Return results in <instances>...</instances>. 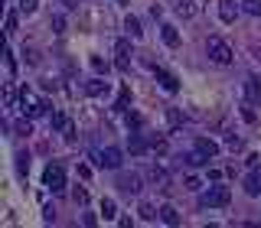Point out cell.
Instances as JSON below:
<instances>
[{"instance_id":"1","label":"cell","mask_w":261,"mask_h":228,"mask_svg":"<svg viewBox=\"0 0 261 228\" xmlns=\"http://www.w3.org/2000/svg\"><path fill=\"white\" fill-rule=\"evenodd\" d=\"M206 52H209V59H212L215 65H229L232 59H235V55H232V49H229V43L222 40V36H209Z\"/></svg>"},{"instance_id":"2","label":"cell","mask_w":261,"mask_h":228,"mask_svg":"<svg viewBox=\"0 0 261 228\" xmlns=\"http://www.w3.org/2000/svg\"><path fill=\"white\" fill-rule=\"evenodd\" d=\"M229 199H232V192L225 186H212L199 196V205L203 209H222V205H229Z\"/></svg>"},{"instance_id":"3","label":"cell","mask_w":261,"mask_h":228,"mask_svg":"<svg viewBox=\"0 0 261 228\" xmlns=\"http://www.w3.org/2000/svg\"><path fill=\"white\" fill-rule=\"evenodd\" d=\"M43 182H46V189H52V192H62L65 189V170L59 163H49L46 170H43Z\"/></svg>"},{"instance_id":"4","label":"cell","mask_w":261,"mask_h":228,"mask_svg":"<svg viewBox=\"0 0 261 228\" xmlns=\"http://www.w3.org/2000/svg\"><path fill=\"white\" fill-rule=\"evenodd\" d=\"M98 166H104V170H121V163H124V153H121L118 147H102L95 153Z\"/></svg>"},{"instance_id":"5","label":"cell","mask_w":261,"mask_h":228,"mask_svg":"<svg viewBox=\"0 0 261 228\" xmlns=\"http://www.w3.org/2000/svg\"><path fill=\"white\" fill-rule=\"evenodd\" d=\"M118 189L127 196H137L141 192V176L137 173H118Z\"/></svg>"},{"instance_id":"6","label":"cell","mask_w":261,"mask_h":228,"mask_svg":"<svg viewBox=\"0 0 261 228\" xmlns=\"http://www.w3.org/2000/svg\"><path fill=\"white\" fill-rule=\"evenodd\" d=\"M114 65H118L121 72L131 65V43H127V40H118V43H114Z\"/></svg>"},{"instance_id":"7","label":"cell","mask_w":261,"mask_h":228,"mask_svg":"<svg viewBox=\"0 0 261 228\" xmlns=\"http://www.w3.org/2000/svg\"><path fill=\"white\" fill-rule=\"evenodd\" d=\"M238 10H242V3H235V0H219V20L222 23H235Z\"/></svg>"},{"instance_id":"8","label":"cell","mask_w":261,"mask_h":228,"mask_svg":"<svg viewBox=\"0 0 261 228\" xmlns=\"http://www.w3.org/2000/svg\"><path fill=\"white\" fill-rule=\"evenodd\" d=\"M154 75H157V82L166 88V91L173 94V91H180V82H176V75L173 72H166V69H160V65H154Z\"/></svg>"},{"instance_id":"9","label":"cell","mask_w":261,"mask_h":228,"mask_svg":"<svg viewBox=\"0 0 261 228\" xmlns=\"http://www.w3.org/2000/svg\"><path fill=\"white\" fill-rule=\"evenodd\" d=\"M160 40H163L170 49H176V46H180V33H176V26L173 23H163V26H160Z\"/></svg>"},{"instance_id":"10","label":"cell","mask_w":261,"mask_h":228,"mask_svg":"<svg viewBox=\"0 0 261 228\" xmlns=\"http://www.w3.org/2000/svg\"><path fill=\"white\" fill-rule=\"evenodd\" d=\"M111 91V85L104 79H92V82H85V94H92V98H102V94H108Z\"/></svg>"},{"instance_id":"11","label":"cell","mask_w":261,"mask_h":228,"mask_svg":"<svg viewBox=\"0 0 261 228\" xmlns=\"http://www.w3.org/2000/svg\"><path fill=\"white\" fill-rule=\"evenodd\" d=\"M245 192H248L252 199L261 196V176H258V170H252V173L245 176Z\"/></svg>"},{"instance_id":"12","label":"cell","mask_w":261,"mask_h":228,"mask_svg":"<svg viewBox=\"0 0 261 228\" xmlns=\"http://www.w3.org/2000/svg\"><path fill=\"white\" fill-rule=\"evenodd\" d=\"M160 222L170 225V228H176V225H180V212H176L173 205H160Z\"/></svg>"},{"instance_id":"13","label":"cell","mask_w":261,"mask_h":228,"mask_svg":"<svg viewBox=\"0 0 261 228\" xmlns=\"http://www.w3.org/2000/svg\"><path fill=\"white\" fill-rule=\"evenodd\" d=\"M183 163H186V166H206V163H209V157L196 147V150H190V153H183Z\"/></svg>"},{"instance_id":"14","label":"cell","mask_w":261,"mask_h":228,"mask_svg":"<svg viewBox=\"0 0 261 228\" xmlns=\"http://www.w3.org/2000/svg\"><path fill=\"white\" fill-rule=\"evenodd\" d=\"M137 215H141L144 222H157L160 219V209L154 202H141V205H137Z\"/></svg>"},{"instance_id":"15","label":"cell","mask_w":261,"mask_h":228,"mask_svg":"<svg viewBox=\"0 0 261 228\" xmlns=\"http://www.w3.org/2000/svg\"><path fill=\"white\" fill-rule=\"evenodd\" d=\"M245 98H248L252 104L261 101V85H258V79H248V82H245Z\"/></svg>"},{"instance_id":"16","label":"cell","mask_w":261,"mask_h":228,"mask_svg":"<svg viewBox=\"0 0 261 228\" xmlns=\"http://www.w3.org/2000/svg\"><path fill=\"white\" fill-rule=\"evenodd\" d=\"M196 147L203 150L206 157H215V153H219V143H215V140H209V137H196Z\"/></svg>"},{"instance_id":"17","label":"cell","mask_w":261,"mask_h":228,"mask_svg":"<svg viewBox=\"0 0 261 228\" xmlns=\"http://www.w3.org/2000/svg\"><path fill=\"white\" fill-rule=\"evenodd\" d=\"M124 30H127V36H131V40H141L144 33H141V20H137V16H127L124 20Z\"/></svg>"},{"instance_id":"18","label":"cell","mask_w":261,"mask_h":228,"mask_svg":"<svg viewBox=\"0 0 261 228\" xmlns=\"http://www.w3.org/2000/svg\"><path fill=\"white\" fill-rule=\"evenodd\" d=\"M102 215H104V222H111L114 215H118V205H114V199H102Z\"/></svg>"},{"instance_id":"19","label":"cell","mask_w":261,"mask_h":228,"mask_svg":"<svg viewBox=\"0 0 261 228\" xmlns=\"http://www.w3.org/2000/svg\"><path fill=\"white\" fill-rule=\"evenodd\" d=\"M176 13H180V16H186V20H190V16L196 13V3H193V0H180V3H176Z\"/></svg>"},{"instance_id":"20","label":"cell","mask_w":261,"mask_h":228,"mask_svg":"<svg viewBox=\"0 0 261 228\" xmlns=\"http://www.w3.org/2000/svg\"><path fill=\"white\" fill-rule=\"evenodd\" d=\"M49 121H52L55 131H65V127H69V118H65L62 111H52V114H49Z\"/></svg>"},{"instance_id":"21","label":"cell","mask_w":261,"mask_h":228,"mask_svg":"<svg viewBox=\"0 0 261 228\" xmlns=\"http://www.w3.org/2000/svg\"><path fill=\"white\" fill-rule=\"evenodd\" d=\"M242 10L248 16H261V0H242Z\"/></svg>"},{"instance_id":"22","label":"cell","mask_w":261,"mask_h":228,"mask_svg":"<svg viewBox=\"0 0 261 228\" xmlns=\"http://www.w3.org/2000/svg\"><path fill=\"white\" fill-rule=\"evenodd\" d=\"M3 104H7V111H16V91H13V85L3 88Z\"/></svg>"},{"instance_id":"23","label":"cell","mask_w":261,"mask_h":228,"mask_svg":"<svg viewBox=\"0 0 261 228\" xmlns=\"http://www.w3.org/2000/svg\"><path fill=\"white\" fill-rule=\"evenodd\" d=\"M36 7H40V0H20V7H16V10H20L23 16H30V13H36Z\"/></svg>"},{"instance_id":"24","label":"cell","mask_w":261,"mask_h":228,"mask_svg":"<svg viewBox=\"0 0 261 228\" xmlns=\"http://www.w3.org/2000/svg\"><path fill=\"white\" fill-rule=\"evenodd\" d=\"M16 13H20V10H10L7 20H3V33H7V36H10V33H16Z\"/></svg>"},{"instance_id":"25","label":"cell","mask_w":261,"mask_h":228,"mask_svg":"<svg viewBox=\"0 0 261 228\" xmlns=\"http://www.w3.org/2000/svg\"><path fill=\"white\" fill-rule=\"evenodd\" d=\"M72 202H75V205H85L88 202V189L75 186V189H72Z\"/></svg>"},{"instance_id":"26","label":"cell","mask_w":261,"mask_h":228,"mask_svg":"<svg viewBox=\"0 0 261 228\" xmlns=\"http://www.w3.org/2000/svg\"><path fill=\"white\" fill-rule=\"evenodd\" d=\"M26 170H30V157L26 153H16V173L26 176Z\"/></svg>"},{"instance_id":"27","label":"cell","mask_w":261,"mask_h":228,"mask_svg":"<svg viewBox=\"0 0 261 228\" xmlns=\"http://www.w3.org/2000/svg\"><path fill=\"white\" fill-rule=\"evenodd\" d=\"M127 101H131V88H121V94H118V104H114V111H124V108H127Z\"/></svg>"},{"instance_id":"28","label":"cell","mask_w":261,"mask_h":228,"mask_svg":"<svg viewBox=\"0 0 261 228\" xmlns=\"http://www.w3.org/2000/svg\"><path fill=\"white\" fill-rule=\"evenodd\" d=\"M127 127H131V131H141V127H144V118L131 111V114H127Z\"/></svg>"},{"instance_id":"29","label":"cell","mask_w":261,"mask_h":228,"mask_svg":"<svg viewBox=\"0 0 261 228\" xmlns=\"http://www.w3.org/2000/svg\"><path fill=\"white\" fill-rule=\"evenodd\" d=\"M3 65H7V72H10V75L16 72V59H13V52H10V49H3Z\"/></svg>"},{"instance_id":"30","label":"cell","mask_w":261,"mask_h":228,"mask_svg":"<svg viewBox=\"0 0 261 228\" xmlns=\"http://www.w3.org/2000/svg\"><path fill=\"white\" fill-rule=\"evenodd\" d=\"M23 59L30 65H40V52H36V49H23Z\"/></svg>"},{"instance_id":"31","label":"cell","mask_w":261,"mask_h":228,"mask_svg":"<svg viewBox=\"0 0 261 228\" xmlns=\"http://www.w3.org/2000/svg\"><path fill=\"white\" fill-rule=\"evenodd\" d=\"M30 121H33V118H30ZM30 121H16V134L30 137V131H33V127H30Z\"/></svg>"},{"instance_id":"32","label":"cell","mask_w":261,"mask_h":228,"mask_svg":"<svg viewBox=\"0 0 261 228\" xmlns=\"http://www.w3.org/2000/svg\"><path fill=\"white\" fill-rule=\"evenodd\" d=\"M183 186H186V189H199V186H203V180H199V176H186Z\"/></svg>"},{"instance_id":"33","label":"cell","mask_w":261,"mask_h":228,"mask_svg":"<svg viewBox=\"0 0 261 228\" xmlns=\"http://www.w3.org/2000/svg\"><path fill=\"white\" fill-rule=\"evenodd\" d=\"M166 118H170V124H180V121H183V114H180L176 108H170V111H166Z\"/></svg>"},{"instance_id":"34","label":"cell","mask_w":261,"mask_h":228,"mask_svg":"<svg viewBox=\"0 0 261 228\" xmlns=\"http://www.w3.org/2000/svg\"><path fill=\"white\" fill-rule=\"evenodd\" d=\"M52 30H55V33L65 30V16H52Z\"/></svg>"},{"instance_id":"35","label":"cell","mask_w":261,"mask_h":228,"mask_svg":"<svg viewBox=\"0 0 261 228\" xmlns=\"http://www.w3.org/2000/svg\"><path fill=\"white\" fill-rule=\"evenodd\" d=\"M92 69L95 72H108V62H104V59H92Z\"/></svg>"},{"instance_id":"36","label":"cell","mask_w":261,"mask_h":228,"mask_svg":"<svg viewBox=\"0 0 261 228\" xmlns=\"http://www.w3.org/2000/svg\"><path fill=\"white\" fill-rule=\"evenodd\" d=\"M62 137H65V140H75V127H72V121H69V127L62 131Z\"/></svg>"},{"instance_id":"37","label":"cell","mask_w":261,"mask_h":228,"mask_svg":"<svg viewBox=\"0 0 261 228\" xmlns=\"http://www.w3.org/2000/svg\"><path fill=\"white\" fill-rule=\"evenodd\" d=\"M79 176H82V180H88V176H92V170H88L85 163H79Z\"/></svg>"},{"instance_id":"38","label":"cell","mask_w":261,"mask_h":228,"mask_svg":"<svg viewBox=\"0 0 261 228\" xmlns=\"http://www.w3.org/2000/svg\"><path fill=\"white\" fill-rule=\"evenodd\" d=\"M62 3H65V7H75V0H62Z\"/></svg>"},{"instance_id":"39","label":"cell","mask_w":261,"mask_h":228,"mask_svg":"<svg viewBox=\"0 0 261 228\" xmlns=\"http://www.w3.org/2000/svg\"><path fill=\"white\" fill-rule=\"evenodd\" d=\"M118 3H127V0H118Z\"/></svg>"}]
</instances>
